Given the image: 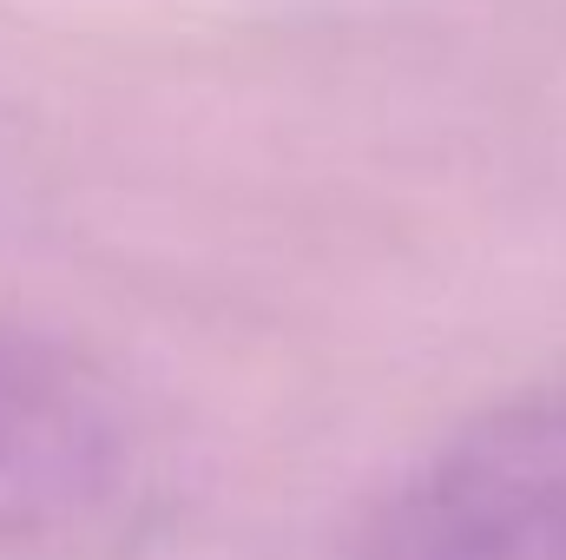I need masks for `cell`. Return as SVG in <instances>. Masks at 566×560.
I'll list each match as a JSON object with an SVG mask.
<instances>
[{
    "mask_svg": "<svg viewBox=\"0 0 566 560\" xmlns=\"http://www.w3.org/2000/svg\"><path fill=\"white\" fill-rule=\"evenodd\" d=\"M145 422L73 356L0 323V560H106L158 515Z\"/></svg>",
    "mask_w": 566,
    "mask_h": 560,
    "instance_id": "cell-1",
    "label": "cell"
},
{
    "mask_svg": "<svg viewBox=\"0 0 566 560\" xmlns=\"http://www.w3.org/2000/svg\"><path fill=\"white\" fill-rule=\"evenodd\" d=\"M349 560H566V390L441 435L369 508Z\"/></svg>",
    "mask_w": 566,
    "mask_h": 560,
    "instance_id": "cell-2",
    "label": "cell"
}]
</instances>
